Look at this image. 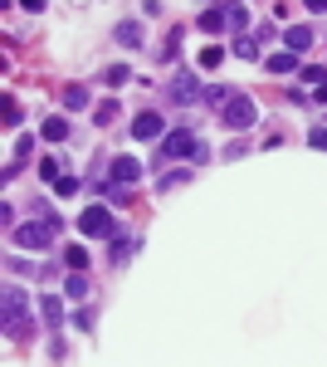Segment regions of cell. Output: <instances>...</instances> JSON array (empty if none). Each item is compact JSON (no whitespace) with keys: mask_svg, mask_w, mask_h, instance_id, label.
<instances>
[{"mask_svg":"<svg viewBox=\"0 0 327 367\" xmlns=\"http://www.w3.org/2000/svg\"><path fill=\"white\" fill-rule=\"evenodd\" d=\"M0 304H6V319H0V324H6V338H10V343H25V338L34 333L25 289H20V284H6V299H0Z\"/></svg>","mask_w":327,"mask_h":367,"instance_id":"cell-1","label":"cell"},{"mask_svg":"<svg viewBox=\"0 0 327 367\" xmlns=\"http://www.w3.org/2000/svg\"><path fill=\"white\" fill-rule=\"evenodd\" d=\"M59 230H64V221H59V216L49 211L44 221H25V226L15 230V245H20V250H49V245H54V235H59Z\"/></svg>","mask_w":327,"mask_h":367,"instance_id":"cell-2","label":"cell"},{"mask_svg":"<svg viewBox=\"0 0 327 367\" xmlns=\"http://www.w3.org/2000/svg\"><path fill=\"white\" fill-rule=\"evenodd\" d=\"M220 123H225L230 132H249V128L259 123V103H254L249 93H230V103L220 108Z\"/></svg>","mask_w":327,"mask_h":367,"instance_id":"cell-3","label":"cell"},{"mask_svg":"<svg viewBox=\"0 0 327 367\" xmlns=\"http://www.w3.org/2000/svg\"><path fill=\"white\" fill-rule=\"evenodd\" d=\"M161 157H171V162H176V157H186V162H196V167H200V162H210V147H205L196 132H186V128H181V132H171L167 142H161Z\"/></svg>","mask_w":327,"mask_h":367,"instance_id":"cell-4","label":"cell"},{"mask_svg":"<svg viewBox=\"0 0 327 367\" xmlns=\"http://www.w3.org/2000/svg\"><path fill=\"white\" fill-rule=\"evenodd\" d=\"M78 230H83V235H98V240H118V235H123V230L113 226V216L103 211V206H88V211L78 216Z\"/></svg>","mask_w":327,"mask_h":367,"instance_id":"cell-5","label":"cell"},{"mask_svg":"<svg viewBox=\"0 0 327 367\" xmlns=\"http://www.w3.org/2000/svg\"><path fill=\"white\" fill-rule=\"evenodd\" d=\"M200 93H205V83H200V79H196L191 69H181V74H176L171 83H167V98H171V103H181V108H186V103H196Z\"/></svg>","mask_w":327,"mask_h":367,"instance_id":"cell-6","label":"cell"},{"mask_svg":"<svg viewBox=\"0 0 327 367\" xmlns=\"http://www.w3.org/2000/svg\"><path fill=\"white\" fill-rule=\"evenodd\" d=\"M107 172H113V181H118V186L142 181V162H137V157H113V167H107Z\"/></svg>","mask_w":327,"mask_h":367,"instance_id":"cell-7","label":"cell"},{"mask_svg":"<svg viewBox=\"0 0 327 367\" xmlns=\"http://www.w3.org/2000/svg\"><path fill=\"white\" fill-rule=\"evenodd\" d=\"M161 128H167V118H161V113H137L132 137H137V142H151V137H161Z\"/></svg>","mask_w":327,"mask_h":367,"instance_id":"cell-8","label":"cell"},{"mask_svg":"<svg viewBox=\"0 0 327 367\" xmlns=\"http://www.w3.org/2000/svg\"><path fill=\"white\" fill-rule=\"evenodd\" d=\"M113 39H118L123 49H142V39H147V30H142L137 20H123V25H113Z\"/></svg>","mask_w":327,"mask_h":367,"instance_id":"cell-9","label":"cell"},{"mask_svg":"<svg viewBox=\"0 0 327 367\" xmlns=\"http://www.w3.org/2000/svg\"><path fill=\"white\" fill-rule=\"evenodd\" d=\"M200 30H205V34H220V30H230V6H210V10L200 15Z\"/></svg>","mask_w":327,"mask_h":367,"instance_id":"cell-10","label":"cell"},{"mask_svg":"<svg viewBox=\"0 0 327 367\" xmlns=\"http://www.w3.org/2000/svg\"><path fill=\"white\" fill-rule=\"evenodd\" d=\"M137 250H142V240H137V235H127V230H123V235H118V240H113V265H127V259H132V255H137Z\"/></svg>","mask_w":327,"mask_h":367,"instance_id":"cell-11","label":"cell"},{"mask_svg":"<svg viewBox=\"0 0 327 367\" xmlns=\"http://www.w3.org/2000/svg\"><path fill=\"white\" fill-rule=\"evenodd\" d=\"M39 313H44V324H49V328H59V324H64V304L54 299V294L39 299Z\"/></svg>","mask_w":327,"mask_h":367,"instance_id":"cell-12","label":"cell"},{"mask_svg":"<svg viewBox=\"0 0 327 367\" xmlns=\"http://www.w3.org/2000/svg\"><path fill=\"white\" fill-rule=\"evenodd\" d=\"M313 39H317V34H313V30H308V25H293V30H288V34H284V44H288V49H293V54H303V49H308V44H313Z\"/></svg>","mask_w":327,"mask_h":367,"instance_id":"cell-13","label":"cell"},{"mask_svg":"<svg viewBox=\"0 0 327 367\" xmlns=\"http://www.w3.org/2000/svg\"><path fill=\"white\" fill-rule=\"evenodd\" d=\"M64 108H74V113L88 108V88H83V83H69V88H64Z\"/></svg>","mask_w":327,"mask_h":367,"instance_id":"cell-14","label":"cell"},{"mask_svg":"<svg viewBox=\"0 0 327 367\" xmlns=\"http://www.w3.org/2000/svg\"><path fill=\"white\" fill-rule=\"evenodd\" d=\"M44 137L49 142H64L69 137V118H44Z\"/></svg>","mask_w":327,"mask_h":367,"instance_id":"cell-15","label":"cell"},{"mask_svg":"<svg viewBox=\"0 0 327 367\" xmlns=\"http://www.w3.org/2000/svg\"><path fill=\"white\" fill-rule=\"evenodd\" d=\"M298 69V54H293V49H288V54H274V59H268V74H293Z\"/></svg>","mask_w":327,"mask_h":367,"instance_id":"cell-16","label":"cell"},{"mask_svg":"<svg viewBox=\"0 0 327 367\" xmlns=\"http://www.w3.org/2000/svg\"><path fill=\"white\" fill-rule=\"evenodd\" d=\"M205 103H210V108H225V103H230V88H220V83H205V93H200Z\"/></svg>","mask_w":327,"mask_h":367,"instance_id":"cell-17","label":"cell"},{"mask_svg":"<svg viewBox=\"0 0 327 367\" xmlns=\"http://www.w3.org/2000/svg\"><path fill=\"white\" fill-rule=\"evenodd\" d=\"M64 265H69V270H88V250H83V245H69V250H64Z\"/></svg>","mask_w":327,"mask_h":367,"instance_id":"cell-18","label":"cell"},{"mask_svg":"<svg viewBox=\"0 0 327 367\" xmlns=\"http://www.w3.org/2000/svg\"><path fill=\"white\" fill-rule=\"evenodd\" d=\"M127 79H132V69H127V64H113V69L103 74V83H107V88H123Z\"/></svg>","mask_w":327,"mask_h":367,"instance_id":"cell-19","label":"cell"},{"mask_svg":"<svg viewBox=\"0 0 327 367\" xmlns=\"http://www.w3.org/2000/svg\"><path fill=\"white\" fill-rule=\"evenodd\" d=\"M244 25H249V10H244V0H230V30L240 34Z\"/></svg>","mask_w":327,"mask_h":367,"instance_id":"cell-20","label":"cell"},{"mask_svg":"<svg viewBox=\"0 0 327 367\" xmlns=\"http://www.w3.org/2000/svg\"><path fill=\"white\" fill-rule=\"evenodd\" d=\"M64 294H69V299H83V294H88V279H83V275H69V279H64Z\"/></svg>","mask_w":327,"mask_h":367,"instance_id":"cell-21","label":"cell"},{"mask_svg":"<svg viewBox=\"0 0 327 367\" xmlns=\"http://www.w3.org/2000/svg\"><path fill=\"white\" fill-rule=\"evenodd\" d=\"M235 54L240 59H259V39L249 34V39H235Z\"/></svg>","mask_w":327,"mask_h":367,"instance_id":"cell-22","label":"cell"},{"mask_svg":"<svg viewBox=\"0 0 327 367\" xmlns=\"http://www.w3.org/2000/svg\"><path fill=\"white\" fill-rule=\"evenodd\" d=\"M107 201H113V206H132L137 191H132V186H113V191H107Z\"/></svg>","mask_w":327,"mask_h":367,"instance_id":"cell-23","label":"cell"},{"mask_svg":"<svg viewBox=\"0 0 327 367\" xmlns=\"http://www.w3.org/2000/svg\"><path fill=\"white\" fill-rule=\"evenodd\" d=\"M298 79H303V83H313V88H317V83H327V69H317V64H308V69H303V74H298Z\"/></svg>","mask_w":327,"mask_h":367,"instance_id":"cell-24","label":"cell"},{"mask_svg":"<svg viewBox=\"0 0 327 367\" xmlns=\"http://www.w3.org/2000/svg\"><path fill=\"white\" fill-rule=\"evenodd\" d=\"M6 270H10V275H44V270H34V265H30V259H20V255L10 259V265H6Z\"/></svg>","mask_w":327,"mask_h":367,"instance_id":"cell-25","label":"cell"},{"mask_svg":"<svg viewBox=\"0 0 327 367\" xmlns=\"http://www.w3.org/2000/svg\"><path fill=\"white\" fill-rule=\"evenodd\" d=\"M220 59H225V54H220V49H215V44H210V49H205V54H200V69H220Z\"/></svg>","mask_w":327,"mask_h":367,"instance_id":"cell-26","label":"cell"},{"mask_svg":"<svg viewBox=\"0 0 327 367\" xmlns=\"http://www.w3.org/2000/svg\"><path fill=\"white\" fill-rule=\"evenodd\" d=\"M113 118H118V103H103V108H98V118H93V123H98V128H107V123H113Z\"/></svg>","mask_w":327,"mask_h":367,"instance_id":"cell-27","label":"cell"},{"mask_svg":"<svg viewBox=\"0 0 327 367\" xmlns=\"http://www.w3.org/2000/svg\"><path fill=\"white\" fill-rule=\"evenodd\" d=\"M308 147H317V152H327V128H313V132H308Z\"/></svg>","mask_w":327,"mask_h":367,"instance_id":"cell-28","label":"cell"},{"mask_svg":"<svg viewBox=\"0 0 327 367\" xmlns=\"http://www.w3.org/2000/svg\"><path fill=\"white\" fill-rule=\"evenodd\" d=\"M39 177H44V181H59V162H54V157H49V162H39Z\"/></svg>","mask_w":327,"mask_h":367,"instance_id":"cell-29","label":"cell"},{"mask_svg":"<svg viewBox=\"0 0 327 367\" xmlns=\"http://www.w3.org/2000/svg\"><path fill=\"white\" fill-rule=\"evenodd\" d=\"M74 324H78V328H93L98 319H93V308H74Z\"/></svg>","mask_w":327,"mask_h":367,"instance_id":"cell-30","label":"cell"},{"mask_svg":"<svg viewBox=\"0 0 327 367\" xmlns=\"http://www.w3.org/2000/svg\"><path fill=\"white\" fill-rule=\"evenodd\" d=\"M191 172H167V177H161V191H171V186H181Z\"/></svg>","mask_w":327,"mask_h":367,"instance_id":"cell-31","label":"cell"},{"mask_svg":"<svg viewBox=\"0 0 327 367\" xmlns=\"http://www.w3.org/2000/svg\"><path fill=\"white\" fill-rule=\"evenodd\" d=\"M6 128H20V108H15V98H6Z\"/></svg>","mask_w":327,"mask_h":367,"instance_id":"cell-32","label":"cell"},{"mask_svg":"<svg viewBox=\"0 0 327 367\" xmlns=\"http://www.w3.org/2000/svg\"><path fill=\"white\" fill-rule=\"evenodd\" d=\"M20 6H25V10L34 15V10H44V0H20Z\"/></svg>","mask_w":327,"mask_h":367,"instance_id":"cell-33","label":"cell"},{"mask_svg":"<svg viewBox=\"0 0 327 367\" xmlns=\"http://www.w3.org/2000/svg\"><path fill=\"white\" fill-rule=\"evenodd\" d=\"M303 6H308V10H327V0H303Z\"/></svg>","mask_w":327,"mask_h":367,"instance_id":"cell-34","label":"cell"},{"mask_svg":"<svg viewBox=\"0 0 327 367\" xmlns=\"http://www.w3.org/2000/svg\"><path fill=\"white\" fill-rule=\"evenodd\" d=\"M313 93H317V103H327V83H317V88H313Z\"/></svg>","mask_w":327,"mask_h":367,"instance_id":"cell-35","label":"cell"}]
</instances>
